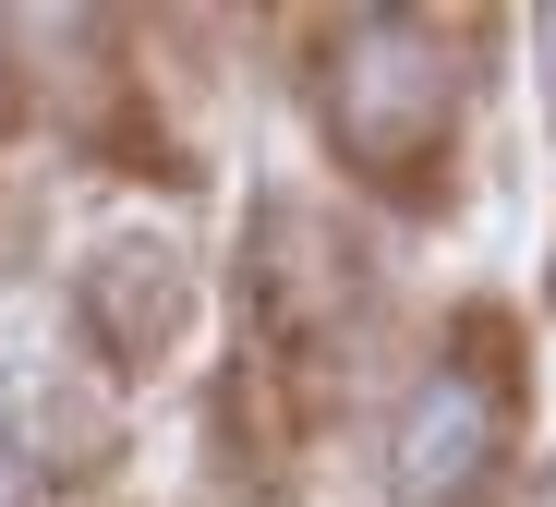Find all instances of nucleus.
Listing matches in <instances>:
<instances>
[{
	"label": "nucleus",
	"mask_w": 556,
	"mask_h": 507,
	"mask_svg": "<svg viewBox=\"0 0 556 507\" xmlns=\"http://www.w3.org/2000/svg\"><path fill=\"white\" fill-rule=\"evenodd\" d=\"M532 49H544V110H556V13H544V37H532Z\"/></svg>",
	"instance_id": "obj_4"
},
{
	"label": "nucleus",
	"mask_w": 556,
	"mask_h": 507,
	"mask_svg": "<svg viewBox=\"0 0 556 507\" xmlns=\"http://www.w3.org/2000/svg\"><path fill=\"white\" fill-rule=\"evenodd\" d=\"M327 134H339L363 169H412V157L447 134V49H435L412 13L339 25V49H327Z\"/></svg>",
	"instance_id": "obj_1"
},
{
	"label": "nucleus",
	"mask_w": 556,
	"mask_h": 507,
	"mask_svg": "<svg viewBox=\"0 0 556 507\" xmlns=\"http://www.w3.org/2000/svg\"><path fill=\"white\" fill-rule=\"evenodd\" d=\"M532 507H556V471H544V483H532Z\"/></svg>",
	"instance_id": "obj_6"
},
{
	"label": "nucleus",
	"mask_w": 556,
	"mask_h": 507,
	"mask_svg": "<svg viewBox=\"0 0 556 507\" xmlns=\"http://www.w3.org/2000/svg\"><path fill=\"white\" fill-rule=\"evenodd\" d=\"M0 507H25V459H0Z\"/></svg>",
	"instance_id": "obj_5"
},
{
	"label": "nucleus",
	"mask_w": 556,
	"mask_h": 507,
	"mask_svg": "<svg viewBox=\"0 0 556 507\" xmlns=\"http://www.w3.org/2000/svg\"><path fill=\"white\" fill-rule=\"evenodd\" d=\"M484 459H496V386L459 375V363H435V375L412 386L400 435H388V495H400V507H447V495H472Z\"/></svg>",
	"instance_id": "obj_2"
},
{
	"label": "nucleus",
	"mask_w": 556,
	"mask_h": 507,
	"mask_svg": "<svg viewBox=\"0 0 556 507\" xmlns=\"http://www.w3.org/2000/svg\"><path fill=\"white\" fill-rule=\"evenodd\" d=\"M169 302H181V278H169V254L146 242H122V254H98V278H85V315H98V339L110 351H146L157 327H169Z\"/></svg>",
	"instance_id": "obj_3"
}]
</instances>
